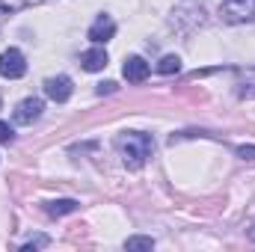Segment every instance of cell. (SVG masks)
Instances as JSON below:
<instances>
[{
    "label": "cell",
    "instance_id": "6da1fadb",
    "mask_svg": "<svg viewBox=\"0 0 255 252\" xmlns=\"http://www.w3.org/2000/svg\"><path fill=\"white\" fill-rule=\"evenodd\" d=\"M119 151H122L125 166H130V169H139V166L151 157L154 142H151V136H148V133L128 130V133H122V136H119Z\"/></svg>",
    "mask_w": 255,
    "mask_h": 252
},
{
    "label": "cell",
    "instance_id": "7a4b0ae2",
    "mask_svg": "<svg viewBox=\"0 0 255 252\" xmlns=\"http://www.w3.org/2000/svg\"><path fill=\"white\" fill-rule=\"evenodd\" d=\"M220 18L226 24H247L255 21V0H226L220 6Z\"/></svg>",
    "mask_w": 255,
    "mask_h": 252
},
{
    "label": "cell",
    "instance_id": "3957f363",
    "mask_svg": "<svg viewBox=\"0 0 255 252\" xmlns=\"http://www.w3.org/2000/svg\"><path fill=\"white\" fill-rule=\"evenodd\" d=\"M27 74V63H24V54L18 48H9L0 54V77L6 80H18Z\"/></svg>",
    "mask_w": 255,
    "mask_h": 252
},
{
    "label": "cell",
    "instance_id": "277c9868",
    "mask_svg": "<svg viewBox=\"0 0 255 252\" xmlns=\"http://www.w3.org/2000/svg\"><path fill=\"white\" fill-rule=\"evenodd\" d=\"M42 110H45L42 98H24V101L15 107V122H18V125H33V122L42 116Z\"/></svg>",
    "mask_w": 255,
    "mask_h": 252
},
{
    "label": "cell",
    "instance_id": "5b68a950",
    "mask_svg": "<svg viewBox=\"0 0 255 252\" xmlns=\"http://www.w3.org/2000/svg\"><path fill=\"white\" fill-rule=\"evenodd\" d=\"M45 95L51 98V101H57V104H63L71 98V80L60 74V77H48L45 80Z\"/></svg>",
    "mask_w": 255,
    "mask_h": 252
},
{
    "label": "cell",
    "instance_id": "8992f818",
    "mask_svg": "<svg viewBox=\"0 0 255 252\" xmlns=\"http://www.w3.org/2000/svg\"><path fill=\"white\" fill-rule=\"evenodd\" d=\"M122 74H125L128 83H142L148 77V63L142 57H128L125 65H122Z\"/></svg>",
    "mask_w": 255,
    "mask_h": 252
},
{
    "label": "cell",
    "instance_id": "52a82bcc",
    "mask_svg": "<svg viewBox=\"0 0 255 252\" xmlns=\"http://www.w3.org/2000/svg\"><path fill=\"white\" fill-rule=\"evenodd\" d=\"M113 33H116V24H113V18H107V15H101V18L89 27V39H92L95 45H101V42L113 39Z\"/></svg>",
    "mask_w": 255,
    "mask_h": 252
},
{
    "label": "cell",
    "instance_id": "ba28073f",
    "mask_svg": "<svg viewBox=\"0 0 255 252\" xmlns=\"http://www.w3.org/2000/svg\"><path fill=\"white\" fill-rule=\"evenodd\" d=\"M80 65H83L86 71H101V68L107 65V51H104V48H92V51L80 54Z\"/></svg>",
    "mask_w": 255,
    "mask_h": 252
},
{
    "label": "cell",
    "instance_id": "9c48e42d",
    "mask_svg": "<svg viewBox=\"0 0 255 252\" xmlns=\"http://www.w3.org/2000/svg\"><path fill=\"white\" fill-rule=\"evenodd\" d=\"M74 211H77V202L74 199H54L48 205V214L51 217H65V214H74Z\"/></svg>",
    "mask_w": 255,
    "mask_h": 252
},
{
    "label": "cell",
    "instance_id": "30bf717a",
    "mask_svg": "<svg viewBox=\"0 0 255 252\" xmlns=\"http://www.w3.org/2000/svg\"><path fill=\"white\" fill-rule=\"evenodd\" d=\"M178 68H181V60H178L175 54H166V57L157 63V71H160V74H175Z\"/></svg>",
    "mask_w": 255,
    "mask_h": 252
},
{
    "label": "cell",
    "instance_id": "8fae6325",
    "mask_svg": "<svg viewBox=\"0 0 255 252\" xmlns=\"http://www.w3.org/2000/svg\"><path fill=\"white\" fill-rule=\"evenodd\" d=\"M154 241L151 238H128L125 241V250H151Z\"/></svg>",
    "mask_w": 255,
    "mask_h": 252
},
{
    "label": "cell",
    "instance_id": "7c38bea8",
    "mask_svg": "<svg viewBox=\"0 0 255 252\" xmlns=\"http://www.w3.org/2000/svg\"><path fill=\"white\" fill-rule=\"evenodd\" d=\"M238 157H241V160H250V163H255V145H241V148H238Z\"/></svg>",
    "mask_w": 255,
    "mask_h": 252
},
{
    "label": "cell",
    "instance_id": "4fadbf2b",
    "mask_svg": "<svg viewBox=\"0 0 255 252\" xmlns=\"http://www.w3.org/2000/svg\"><path fill=\"white\" fill-rule=\"evenodd\" d=\"M0 142H3V145L12 142V127L6 125V122H0Z\"/></svg>",
    "mask_w": 255,
    "mask_h": 252
},
{
    "label": "cell",
    "instance_id": "5bb4252c",
    "mask_svg": "<svg viewBox=\"0 0 255 252\" xmlns=\"http://www.w3.org/2000/svg\"><path fill=\"white\" fill-rule=\"evenodd\" d=\"M104 92H107V95L116 92V83H110V80H107V83H98V95H104Z\"/></svg>",
    "mask_w": 255,
    "mask_h": 252
},
{
    "label": "cell",
    "instance_id": "9a60e30c",
    "mask_svg": "<svg viewBox=\"0 0 255 252\" xmlns=\"http://www.w3.org/2000/svg\"><path fill=\"white\" fill-rule=\"evenodd\" d=\"M250 241H253V244H255V229H253V232H250Z\"/></svg>",
    "mask_w": 255,
    "mask_h": 252
}]
</instances>
